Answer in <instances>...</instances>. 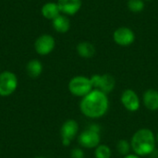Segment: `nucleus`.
Instances as JSON below:
<instances>
[{
  "label": "nucleus",
  "instance_id": "obj_1",
  "mask_svg": "<svg viewBox=\"0 0 158 158\" xmlns=\"http://www.w3.org/2000/svg\"><path fill=\"white\" fill-rule=\"evenodd\" d=\"M109 99L105 93L94 89L91 93L81 98L80 110L81 114L91 119L103 118L108 111Z\"/></svg>",
  "mask_w": 158,
  "mask_h": 158
},
{
  "label": "nucleus",
  "instance_id": "obj_2",
  "mask_svg": "<svg viewBox=\"0 0 158 158\" xmlns=\"http://www.w3.org/2000/svg\"><path fill=\"white\" fill-rule=\"evenodd\" d=\"M130 142L133 154L142 157L151 156L156 151L157 144L156 134L148 128H142L136 131Z\"/></svg>",
  "mask_w": 158,
  "mask_h": 158
},
{
  "label": "nucleus",
  "instance_id": "obj_3",
  "mask_svg": "<svg viewBox=\"0 0 158 158\" xmlns=\"http://www.w3.org/2000/svg\"><path fill=\"white\" fill-rule=\"evenodd\" d=\"M101 128L98 124L93 123L78 136L79 144L85 149H95L101 142Z\"/></svg>",
  "mask_w": 158,
  "mask_h": 158
},
{
  "label": "nucleus",
  "instance_id": "obj_4",
  "mask_svg": "<svg viewBox=\"0 0 158 158\" xmlns=\"http://www.w3.org/2000/svg\"><path fill=\"white\" fill-rule=\"evenodd\" d=\"M69 93L76 96V97H84L89 93H91L94 90V86L91 81V78H88L86 76H75L73 77L68 85Z\"/></svg>",
  "mask_w": 158,
  "mask_h": 158
},
{
  "label": "nucleus",
  "instance_id": "obj_5",
  "mask_svg": "<svg viewBox=\"0 0 158 158\" xmlns=\"http://www.w3.org/2000/svg\"><path fill=\"white\" fill-rule=\"evenodd\" d=\"M19 81L16 74L9 70L0 72V96L6 97L15 93Z\"/></svg>",
  "mask_w": 158,
  "mask_h": 158
},
{
  "label": "nucleus",
  "instance_id": "obj_6",
  "mask_svg": "<svg viewBox=\"0 0 158 158\" xmlns=\"http://www.w3.org/2000/svg\"><path fill=\"white\" fill-rule=\"evenodd\" d=\"M94 89L99 90L106 94H110L116 87V80L114 76L108 73L94 74L91 77Z\"/></svg>",
  "mask_w": 158,
  "mask_h": 158
},
{
  "label": "nucleus",
  "instance_id": "obj_7",
  "mask_svg": "<svg viewBox=\"0 0 158 158\" xmlns=\"http://www.w3.org/2000/svg\"><path fill=\"white\" fill-rule=\"evenodd\" d=\"M79 132V124L75 119H67L60 128V136L62 144L69 146L71 142L75 139Z\"/></svg>",
  "mask_w": 158,
  "mask_h": 158
},
{
  "label": "nucleus",
  "instance_id": "obj_8",
  "mask_svg": "<svg viewBox=\"0 0 158 158\" xmlns=\"http://www.w3.org/2000/svg\"><path fill=\"white\" fill-rule=\"evenodd\" d=\"M55 46L56 40L48 33L41 34L34 42V50L40 56H47L51 54L55 49Z\"/></svg>",
  "mask_w": 158,
  "mask_h": 158
},
{
  "label": "nucleus",
  "instance_id": "obj_9",
  "mask_svg": "<svg viewBox=\"0 0 158 158\" xmlns=\"http://www.w3.org/2000/svg\"><path fill=\"white\" fill-rule=\"evenodd\" d=\"M120 102L123 107L129 112H136L141 107V99L138 94L132 89H126L120 95Z\"/></svg>",
  "mask_w": 158,
  "mask_h": 158
},
{
  "label": "nucleus",
  "instance_id": "obj_10",
  "mask_svg": "<svg viewBox=\"0 0 158 158\" xmlns=\"http://www.w3.org/2000/svg\"><path fill=\"white\" fill-rule=\"evenodd\" d=\"M113 40L119 46H129L135 41V33L129 27H118L113 32Z\"/></svg>",
  "mask_w": 158,
  "mask_h": 158
},
{
  "label": "nucleus",
  "instance_id": "obj_11",
  "mask_svg": "<svg viewBox=\"0 0 158 158\" xmlns=\"http://www.w3.org/2000/svg\"><path fill=\"white\" fill-rule=\"evenodd\" d=\"M56 3L60 12L66 16H74L80 11L82 5L81 0H57Z\"/></svg>",
  "mask_w": 158,
  "mask_h": 158
},
{
  "label": "nucleus",
  "instance_id": "obj_12",
  "mask_svg": "<svg viewBox=\"0 0 158 158\" xmlns=\"http://www.w3.org/2000/svg\"><path fill=\"white\" fill-rule=\"evenodd\" d=\"M143 103L146 109L150 111L158 110V91L156 89H147L143 94Z\"/></svg>",
  "mask_w": 158,
  "mask_h": 158
},
{
  "label": "nucleus",
  "instance_id": "obj_13",
  "mask_svg": "<svg viewBox=\"0 0 158 158\" xmlns=\"http://www.w3.org/2000/svg\"><path fill=\"white\" fill-rule=\"evenodd\" d=\"M76 51L78 55L82 58H92L95 55L96 49L91 42L83 41L77 44Z\"/></svg>",
  "mask_w": 158,
  "mask_h": 158
},
{
  "label": "nucleus",
  "instance_id": "obj_14",
  "mask_svg": "<svg viewBox=\"0 0 158 158\" xmlns=\"http://www.w3.org/2000/svg\"><path fill=\"white\" fill-rule=\"evenodd\" d=\"M52 25L54 30L59 33H66L70 29V21L68 16L64 14H60L56 19H54L52 20Z\"/></svg>",
  "mask_w": 158,
  "mask_h": 158
},
{
  "label": "nucleus",
  "instance_id": "obj_15",
  "mask_svg": "<svg viewBox=\"0 0 158 158\" xmlns=\"http://www.w3.org/2000/svg\"><path fill=\"white\" fill-rule=\"evenodd\" d=\"M41 14L42 16L49 20H53L54 19H56L58 15L61 14L59 7L57 6V3L55 2H48L45 3L42 8H41Z\"/></svg>",
  "mask_w": 158,
  "mask_h": 158
},
{
  "label": "nucleus",
  "instance_id": "obj_16",
  "mask_svg": "<svg viewBox=\"0 0 158 158\" xmlns=\"http://www.w3.org/2000/svg\"><path fill=\"white\" fill-rule=\"evenodd\" d=\"M43 69L44 66L42 62L38 59H31L26 65V72L32 79L38 78L42 74Z\"/></svg>",
  "mask_w": 158,
  "mask_h": 158
},
{
  "label": "nucleus",
  "instance_id": "obj_17",
  "mask_svg": "<svg viewBox=\"0 0 158 158\" xmlns=\"http://www.w3.org/2000/svg\"><path fill=\"white\" fill-rule=\"evenodd\" d=\"M112 150L106 144H99L94 149V157L95 158H111Z\"/></svg>",
  "mask_w": 158,
  "mask_h": 158
},
{
  "label": "nucleus",
  "instance_id": "obj_18",
  "mask_svg": "<svg viewBox=\"0 0 158 158\" xmlns=\"http://www.w3.org/2000/svg\"><path fill=\"white\" fill-rule=\"evenodd\" d=\"M117 151L120 156H123L131 154V142L125 139L119 140L117 143Z\"/></svg>",
  "mask_w": 158,
  "mask_h": 158
},
{
  "label": "nucleus",
  "instance_id": "obj_19",
  "mask_svg": "<svg viewBox=\"0 0 158 158\" xmlns=\"http://www.w3.org/2000/svg\"><path fill=\"white\" fill-rule=\"evenodd\" d=\"M128 8L133 13H140L143 10L145 2L143 0H128Z\"/></svg>",
  "mask_w": 158,
  "mask_h": 158
},
{
  "label": "nucleus",
  "instance_id": "obj_20",
  "mask_svg": "<svg viewBox=\"0 0 158 158\" xmlns=\"http://www.w3.org/2000/svg\"><path fill=\"white\" fill-rule=\"evenodd\" d=\"M70 157L71 158H84L85 154L81 148H74L70 152Z\"/></svg>",
  "mask_w": 158,
  "mask_h": 158
},
{
  "label": "nucleus",
  "instance_id": "obj_21",
  "mask_svg": "<svg viewBox=\"0 0 158 158\" xmlns=\"http://www.w3.org/2000/svg\"><path fill=\"white\" fill-rule=\"evenodd\" d=\"M123 158H143V157H142V156H137V155H135V154H129V155L125 156Z\"/></svg>",
  "mask_w": 158,
  "mask_h": 158
},
{
  "label": "nucleus",
  "instance_id": "obj_22",
  "mask_svg": "<svg viewBox=\"0 0 158 158\" xmlns=\"http://www.w3.org/2000/svg\"><path fill=\"white\" fill-rule=\"evenodd\" d=\"M156 143H157V144H158V132H157V134L156 135Z\"/></svg>",
  "mask_w": 158,
  "mask_h": 158
},
{
  "label": "nucleus",
  "instance_id": "obj_23",
  "mask_svg": "<svg viewBox=\"0 0 158 158\" xmlns=\"http://www.w3.org/2000/svg\"><path fill=\"white\" fill-rule=\"evenodd\" d=\"M34 158H44V157H43V156H37V157H34Z\"/></svg>",
  "mask_w": 158,
  "mask_h": 158
},
{
  "label": "nucleus",
  "instance_id": "obj_24",
  "mask_svg": "<svg viewBox=\"0 0 158 158\" xmlns=\"http://www.w3.org/2000/svg\"><path fill=\"white\" fill-rule=\"evenodd\" d=\"M143 1L145 2V1H152V0H143Z\"/></svg>",
  "mask_w": 158,
  "mask_h": 158
}]
</instances>
